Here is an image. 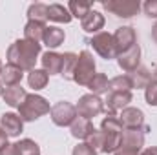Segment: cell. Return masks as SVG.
Wrapping results in <instances>:
<instances>
[{
  "label": "cell",
  "mask_w": 157,
  "mask_h": 155,
  "mask_svg": "<svg viewBox=\"0 0 157 155\" xmlns=\"http://www.w3.org/2000/svg\"><path fill=\"white\" fill-rule=\"evenodd\" d=\"M152 78H154V80H157V66L154 68V71H152Z\"/></svg>",
  "instance_id": "obj_41"
},
{
  "label": "cell",
  "mask_w": 157,
  "mask_h": 155,
  "mask_svg": "<svg viewBox=\"0 0 157 155\" xmlns=\"http://www.w3.org/2000/svg\"><path fill=\"white\" fill-rule=\"evenodd\" d=\"M121 124L124 126V130H137V128H144V113L139 110V108H124L121 112L119 117Z\"/></svg>",
  "instance_id": "obj_10"
},
{
  "label": "cell",
  "mask_w": 157,
  "mask_h": 155,
  "mask_svg": "<svg viewBox=\"0 0 157 155\" xmlns=\"http://www.w3.org/2000/svg\"><path fill=\"white\" fill-rule=\"evenodd\" d=\"M0 126L7 133V137H18L22 133L24 120L17 115V113H4L2 119H0Z\"/></svg>",
  "instance_id": "obj_13"
},
{
  "label": "cell",
  "mask_w": 157,
  "mask_h": 155,
  "mask_svg": "<svg viewBox=\"0 0 157 155\" xmlns=\"http://www.w3.org/2000/svg\"><path fill=\"white\" fill-rule=\"evenodd\" d=\"M6 144H7V133H6V131L2 130V126H0V150H2Z\"/></svg>",
  "instance_id": "obj_38"
},
{
  "label": "cell",
  "mask_w": 157,
  "mask_h": 155,
  "mask_svg": "<svg viewBox=\"0 0 157 155\" xmlns=\"http://www.w3.org/2000/svg\"><path fill=\"white\" fill-rule=\"evenodd\" d=\"M77 115L78 117H84V119H93V117L101 115L102 112H104V100L101 99V97H97V95H82L80 99H78L77 102Z\"/></svg>",
  "instance_id": "obj_4"
},
{
  "label": "cell",
  "mask_w": 157,
  "mask_h": 155,
  "mask_svg": "<svg viewBox=\"0 0 157 155\" xmlns=\"http://www.w3.org/2000/svg\"><path fill=\"white\" fill-rule=\"evenodd\" d=\"M122 144V133H104L102 153H115Z\"/></svg>",
  "instance_id": "obj_25"
},
{
  "label": "cell",
  "mask_w": 157,
  "mask_h": 155,
  "mask_svg": "<svg viewBox=\"0 0 157 155\" xmlns=\"http://www.w3.org/2000/svg\"><path fill=\"white\" fill-rule=\"evenodd\" d=\"M95 75V60H93V55L90 51H80L77 60V66H75V73H73V82H77L78 86H88L90 80Z\"/></svg>",
  "instance_id": "obj_3"
},
{
  "label": "cell",
  "mask_w": 157,
  "mask_h": 155,
  "mask_svg": "<svg viewBox=\"0 0 157 155\" xmlns=\"http://www.w3.org/2000/svg\"><path fill=\"white\" fill-rule=\"evenodd\" d=\"M130 102H132V91H110L106 99L108 110L112 112L110 115H113L115 112H122L124 108H128Z\"/></svg>",
  "instance_id": "obj_12"
},
{
  "label": "cell",
  "mask_w": 157,
  "mask_h": 155,
  "mask_svg": "<svg viewBox=\"0 0 157 155\" xmlns=\"http://www.w3.org/2000/svg\"><path fill=\"white\" fill-rule=\"evenodd\" d=\"M86 144L90 148H93L95 152H102V144H104V133L99 130H93L88 137H86Z\"/></svg>",
  "instance_id": "obj_32"
},
{
  "label": "cell",
  "mask_w": 157,
  "mask_h": 155,
  "mask_svg": "<svg viewBox=\"0 0 157 155\" xmlns=\"http://www.w3.org/2000/svg\"><path fill=\"white\" fill-rule=\"evenodd\" d=\"M0 155H18V152H17V146L7 142V144L0 150Z\"/></svg>",
  "instance_id": "obj_36"
},
{
  "label": "cell",
  "mask_w": 157,
  "mask_h": 155,
  "mask_svg": "<svg viewBox=\"0 0 157 155\" xmlns=\"http://www.w3.org/2000/svg\"><path fill=\"white\" fill-rule=\"evenodd\" d=\"M113 155H141L139 152H135V150H128V148H119L117 152Z\"/></svg>",
  "instance_id": "obj_37"
},
{
  "label": "cell",
  "mask_w": 157,
  "mask_h": 155,
  "mask_svg": "<svg viewBox=\"0 0 157 155\" xmlns=\"http://www.w3.org/2000/svg\"><path fill=\"white\" fill-rule=\"evenodd\" d=\"M144 13L150 18H157V0H146L144 2Z\"/></svg>",
  "instance_id": "obj_35"
},
{
  "label": "cell",
  "mask_w": 157,
  "mask_h": 155,
  "mask_svg": "<svg viewBox=\"0 0 157 155\" xmlns=\"http://www.w3.org/2000/svg\"><path fill=\"white\" fill-rule=\"evenodd\" d=\"M104 28V15L99 11H90L82 18V29L86 33H99Z\"/></svg>",
  "instance_id": "obj_16"
},
{
  "label": "cell",
  "mask_w": 157,
  "mask_h": 155,
  "mask_svg": "<svg viewBox=\"0 0 157 155\" xmlns=\"http://www.w3.org/2000/svg\"><path fill=\"white\" fill-rule=\"evenodd\" d=\"M40 62H42V70L48 75H60V70H62V55L60 53L46 51L42 55Z\"/></svg>",
  "instance_id": "obj_14"
},
{
  "label": "cell",
  "mask_w": 157,
  "mask_h": 155,
  "mask_svg": "<svg viewBox=\"0 0 157 155\" xmlns=\"http://www.w3.org/2000/svg\"><path fill=\"white\" fill-rule=\"evenodd\" d=\"M113 42H115V49L117 55L128 51L130 47H133L137 44V37H135V29L130 26H122L113 33Z\"/></svg>",
  "instance_id": "obj_8"
},
{
  "label": "cell",
  "mask_w": 157,
  "mask_h": 155,
  "mask_svg": "<svg viewBox=\"0 0 157 155\" xmlns=\"http://www.w3.org/2000/svg\"><path fill=\"white\" fill-rule=\"evenodd\" d=\"M90 44H91V46H93V49H95L102 59H106V60H110V59H115V57H117V49H115L113 35H110V33L101 31V33L93 35V39L90 40Z\"/></svg>",
  "instance_id": "obj_7"
},
{
  "label": "cell",
  "mask_w": 157,
  "mask_h": 155,
  "mask_svg": "<svg viewBox=\"0 0 157 155\" xmlns=\"http://www.w3.org/2000/svg\"><path fill=\"white\" fill-rule=\"evenodd\" d=\"M144 99L150 106H157V80H152L144 88Z\"/></svg>",
  "instance_id": "obj_33"
},
{
  "label": "cell",
  "mask_w": 157,
  "mask_h": 155,
  "mask_svg": "<svg viewBox=\"0 0 157 155\" xmlns=\"http://www.w3.org/2000/svg\"><path fill=\"white\" fill-rule=\"evenodd\" d=\"M88 89L91 91V95L99 97V95H102V93H106L110 89V80L104 73H95L93 78L90 80V84H88Z\"/></svg>",
  "instance_id": "obj_23"
},
{
  "label": "cell",
  "mask_w": 157,
  "mask_h": 155,
  "mask_svg": "<svg viewBox=\"0 0 157 155\" xmlns=\"http://www.w3.org/2000/svg\"><path fill=\"white\" fill-rule=\"evenodd\" d=\"M152 39H154V42L157 44V22H155V26L152 28Z\"/></svg>",
  "instance_id": "obj_40"
},
{
  "label": "cell",
  "mask_w": 157,
  "mask_h": 155,
  "mask_svg": "<svg viewBox=\"0 0 157 155\" xmlns=\"http://www.w3.org/2000/svg\"><path fill=\"white\" fill-rule=\"evenodd\" d=\"M22 77H24V71H22L20 68L13 66V64H6V66L2 68V73H0L2 84H6L7 88H11V86H18L20 80H22Z\"/></svg>",
  "instance_id": "obj_17"
},
{
  "label": "cell",
  "mask_w": 157,
  "mask_h": 155,
  "mask_svg": "<svg viewBox=\"0 0 157 155\" xmlns=\"http://www.w3.org/2000/svg\"><path fill=\"white\" fill-rule=\"evenodd\" d=\"M77 60H78V55H75V53H71V51L62 53V70H60V75L66 80H73Z\"/></svg>",
  "instance_id": "obj_22"
},
{
  "label": "cell",
  "mask_w": 157,
  "mask_h": 155,
  "mask_svg": "<svg viewBox=\"0 0 157 155\" xmlns=\"http://www.w3.org/2000/svg\"><path fill=\"white\" fill-rule=\"evenodd\" d=\"M64 39H66V35H64V31H62L60 28H57V26H46L42 42H44L48 47H51V49L59 47V46L64 42Z\"/></svg>",
  "instance_id": "obj_19"
},
{
  "label": "cell",
  "mask_w": 157,
  "mask_h": 155,
  "mask_svg": "<svg viewBox=\"0 0 157 155\" xmlns=\"http://www.w3.org/2000/svg\"><path fill=\"white\" fill-rule=\"evenodd\" d=\"M93 130H95V128H93L91 120H90V119H84V117H77V119L73 120V124H71V135H73L75 139H84V141H86V137H88Z\"/></svg>",
  "instance_id": "obj_20"
},
{
  "label": "cell",
  "mask_w": 157,
  "mask_h": 155,
  "mask_svg": "<svg viewBox=\"0 0 157 155\" xmlns=\"http://www.w3.org/2000/svg\"><path fill=\"white\" fill-rule=\"evenodd\" d=\"M141 155H157V146H152V148L143 150V153H141Z\"/></svg>",
  "instance_id": "obj_39"
},
{
  "label": "cell",
  "mask_w": 157,
  "mask_h": 155,
  "mask_svg": "<svg viewBox=\"0 0 157 155\" xmlns=\"http://www.w3.org/2000/svg\"><path fill=\"white\" fill-rule=\"evenodd\" d=\"M49 115H51V120H53L57 126H71L73 120L78 117L77 108H75L71 102H66V100H60V102H57L55 106H51Z\"/></svg>",
  "instance_id": "obj_5"
},
{
  "label": "cell",
  "mask_w": 157,
  "mask_h": 155,
  "mask_svg": "<svg viewBox=\"0 0 157 155\" xmlns=\"http://www.w3.org/2000/svg\"><path fill=\"white\" fill-rule=\"evenodd\" d=\"M2 68H4V66H2V62H0V73H2Z\"/></svg>",
  "instance_id": "obj_42"
},
{
  "label": "cell",
  "mask_w": 157,
  "mask_h": 155,
  "mask_svg": "<svg viewBox=\"0 0 157 155\" xmlns=\"http://www.w3.org/2000/svg\"><path fill=\"white\" fill-rule=\"evenodd\" d=\"M144 131H146V128L124 130L122 131V144H121V148H128V150L139 152L143 148V144H144Z\"/></svg>",
  "instance_id": "obj_11"
},
{
  "label": "cell",
  "mask_w": 157,
  "mask_h": 155,
  "mask_svg": "<svg viewBox=\"0 0 157 155\" xmlns=\"http://www.w3.org/2000/svg\"><path fill=\"white\" fill-rule=\"evenodd\" d=\"M71 155H97V152L93 148H90L86 142H80V144H77L73 148V153Z\"/></svg>",
  "instance_id": "obj_34"
},
{
  "label": "cell",
  "mask_w": 157,
  "mask_h": 155,
  "mask_svg": "<svg viewBox=\"0 0 157 155\" xmlns=\"http://www.w3.org/2000/svg\"><path fill=\"white\" fill-rule=\"evenodd\" d=\"M71 18H73L71 13L62 4H49L48 6V20H53L59 24H70Z\"/></svg>",
  "instance_id": "obj_18"
},
{
  "label": "cell",
  "mask_w": 157,
  "mask_h": 155,
  "mask_svg": "<svg viewBox=\"0 0 157 155\" xmlns=\"http://www.w3.org/2000/svg\"><path fill=\"white\" fill-rule=\"evenodd\" d=\"M130 78H132V86L139 89V88H146V86L152 82V73H150V70H148V68L139 66L135 71H132V73H130Z\"/></svg>",
  "instance_id": "obj_24"
},
{
  "label": "cell",
  "mask_w": 157,
  "mask_h": 155,
  "mask_svg": "<svg viewBox=\"0 0 157 155\" xmlns=\"http://www.w3.org/2000/svg\"><path fill=\"white\" fill-rule=\"evenodd\" d=\"M48 80H49V75H48L44 70H33V71H29V75H28V84H29V88H33V89H42V88H46Z\"/></svg>",
  "instance_id": "obj_26"
},
{
  "label": "cell",
  "mask_w": 157,
  "mask_h": 155,
  "mask_svg": "<svg viewBox=\"0 0 157 155\" xmlns=\"http://www.w3.org/2000/svg\"><path fill=\"white\" fill-rule=\"evenodd\" d=\"M26 89L18 84V86H11V88H6L4 91H2V99H4V102L7 104V106H11V108H18L22 102H24V99H26Z\"/></svg>",
  "instance_id": "obj_15"
},
{
  "label": "cell",
  "mask_w": 157,
  "mask_h": 155,
  "mask_svg": "<svg viewBox=\"0 0 157 155\" xmlns=\"http://www.w3.org/2000/svg\"><path fill=\"white\" fill-rule=\"evenodd\" d=\"M101 131L102 133H122L124 130H122V124H121L119 117L108 115L102 120V124H101Z\"/></svg>",
  "instance_id": "obj_30"
},
{
  "label": "cell",
  "mask_w": 157,
  "mask_h": 155,
  "mask_svg": "<svg viewBox=\"0 0 157 155\" xmlns=\"http://www.w3.org/2000/svg\"><path fill=\"white\" fill-rule=\"evenodd\" d=\"M49 110H51L49 102L44 97H40L37 93H28L24 102L18 106V117L26 122H33V120L40 119L42 115L49 113Z\"/></svg>",
  "instance_id": "obj_2"
},
{
  "label": "cell",
  "mask_w": 157,
  "mask_h": 155,
  "mask_svg": "<svg viewBox=\"0 0 157 155\" xmlns=\"http://www.w3.org/2000/svg\"><path fill=\"white\" fill-rule=\"evenodd\" d=\"M39 55H40V44L29 42V40H26V39L15 40L9 46V49H7V60H9V64L20 68L22 71L24 70L33 71Z\"/></svg>",
  "instance_id": "obj_1"
},
{
  "label": "cell",
  "mask_w": 157,
  "mask_h": 155,
  "mask_svg": "<svg viewBox=\"0 0 157 155\" xmlns=\"http://www.w3.org/2000/svg\"><path fill=\"white\" fill-rule=\"evenodd\" d=\"M15 146H17L18 155H40L39 144L31 139H22V141L15 142Z\"/></svg>",
  "instance_id": "obj_29"
},
{
  "label": "cell",
  "mask_w": 157,
  "mask_h": 155,
  "mask_svg": "<svg viewBox=\"0 0 157 155\" xmlns=\"http://www.w3.org/2000/svg\"><path fill=\"white\" fill-rule=\"evenodd\" d=\"M102 7L108 9L110 13H113L115 17L132 18L133 15L139 13L141 4H139V0H108V2H102Z\"/></svg>",
  "instance_id": "obj_6"
},
{
  "label": "cell",
  "mask_w": 157,
  "mask_h": 155,
  "mask_svg": "<svg viewBox=\"0 0 157 155\" xmlns=\"http://www.w3.org/2000/svg\"><path fill=\"white\" fill-rule=\"evenodd\" d=\"M68 11L71 13V17H77V18H84L90 11H91V2H84V0H71L70 6H68Z\"/></svg>",
  "instance_id": "obj_27"
},
{
  "label": "cell",
  "mask_w": 157,
  "mask_h": 155,
  "mask_svg": "<svg viewBox=\"0 0 157 155\" xmlns=\"http://www.w3.org/2000/svg\"><path fill=\"white\" fill-rule=\"evenodd\" d=\"M28 17H29V20H35V22H46L48 20V6L46 4H31L29 6V9H28Z\"/></svg>",
  "instance_id": "obj_28"
},
{
  "label": "cell",
  "mask_w": 157,
  "mask_h": 155,
  "mask_svg": "<svg viewBox=\"0 0 157 155\" xmlns=\"http://www.w3.org/2000/svg\"><path fill=\"white\" fill-rule=\"evenodd\" d=\"M117 62H119V68L122 71H128V73L135 71L139 68V62H141V47H139V44H135L128 51L117 55Z\"/></svg>",
  "instance_id": "obj_9"
},
{
  "label": "cell",
  "mask_w": 157,
  "mask_h": 155,
  "mask_svg": "<svg viewBox=\"0 0 157 155\" xmlns=\"http://www.w3.org/2000/svg\"><path fill=\"white\" fill-rule=\"evenodd\" d=\"M44 29H46V24L42 22H35V20H29L24 28V39L29 40V42H37L44 39Z\"/></svg>",
  "instance_id": "obj_21"
},
{
  "label": "cell",
  "mask_w": 157,
  "mask_h": 155,
  "mask_svg": "<svg viewBox=\"0 0 157 155\" xmlns=\"http://www.w3.org/2000/svg\"><path fill=\"white\" fill-rule=\"evenodd\" d=\"M0 95H2V84H0Z\"/></svg>",
  "instance_id": "obj_43"
},
{
  "label": "cell",
  "mask_w": 157,
  "mask_h": 155,
  "mask_svg": "<svg viewBox=\"0 0 157 155\" xmlns=\"http://www.w3.org/2000/svg\"><path fill=\"white\" fill-rule=\"evenodd\" d=\"M132 88L130 75H119L110 80V91H132Z\"/></svg>",
  "instance_id": "obj_31"
}]
</instances>
